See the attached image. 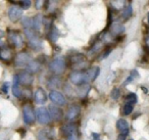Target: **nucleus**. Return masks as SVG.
Segmentation results:
<instances>
[{"instance_id": "nucleus-39", "label": "nucleus", "mask_w": 149, "mask_h": 140, "mask_svg": "<svg viewBox=\"0 0 149 140\" xmlns=\"http://www.w3.org/2000/svg\"><path fill=\"white\" fill-rule=\"evenodd\" d=\"M92 137L94 138V140H100V135L97 133H92Z\"/></svg>"}, {"instance_id": "nucleus-42", "label": "nucleus", "mask_w": 149, "mask_h": 140, "mask_svg": "<svg viewBox=\"0 0 149 140\" xmlns=\"http://www.w3.org/2000/svg\"><path fill=\"white\" fill-rule=\"evenodd\" d=\"M3 37H4V32L0 30V39H1V38H3Z\"/></svg>"}, {"instance_id": "nucleus-12", "label": "nucleus", "mask_w": 149, "mask_h": 140, "mask_svg": "<svg viewBox=\"0 0 149 140\" xmlns=\"http://www.w3.org/2000/svg\"><path fill=\"white\" fill-rule=\"evenodd\" d=\"M81 113V107L77 104H74L72 106L68 107V109L66 111V113H65V119L68 121H74L78 116L80 115Z\"/></svg>"}, {"instance_id": "nucleus-18", "label": "nucleus", "mask_w": 149, "mask_h": 140, "mask_svg": "<svg viewBox=\"0 0 149 140\" xmlns=\"http://www.w3.org/2000/svg\"><path fill=\"white\" fill-rule=\"evenodd\" d=\"M116 128L120 132V134L125 136H128L129 134V124L126 120L124 119H118L116 122Z\"/></svg>"}, {"instance_id": "nucleus-33", "label": "nucleus", "mask_w": 149, "mask_h": 140, "mask_svg": "<svg viewBox=\"0 0 149 140\" xmlns=\"http://www.w3.org/2000/svg\"><path fill=\"white\" fill-rule=\"evenodd\" d=\"M100 49H101V42H96V43L92 46V48H91V50H90L89 53L90 54L97 53V52H99Z\"/></svg>"}, {"instance_id": "nucleus-31", "label": "nucleus", "mask_w": 149, "mask_h": 140, "mask_svg": "<svg viewBox=\"0 0 149 140\" xmlns=\"http://www.w3.org/2000/svg\"><path fill=\"white\" fill-rule=\"evenodd\" d=\"M133 109H134V105L130 104V103H125L124 107H123V113L125 116H129L133 111Z\"/></svg>"}, {"instance_id": "nucleus-13", "label": "nucleus", "mask_w": 149, "mask_h": 140, "mask_svg": "<svg viewBox=\"0 0 149 140\" xmlns=\"http://www.w3.org/2000/svg\"><path fill=\"white\" fill-rule=\"evenodd\" d=\"M48 111H49L51 120H53V121H55V122L60 121V120L63 118V111L58 106L51 105V106H49V108H48Z\"/></svg>"}, {"instance_id": "nucleus-22", "label": "nucleus", "mask_w": 149, "mask_h": 140, "mask_svg": "<svg viewBox=\"0 0 149 140\" xmlns=\"http://www.w3.org/2000/svg\"><path fill=\"white\" fill-rule=\"evenodd\" d=\"M70 60L72 66H78V64H82V62L85 60V55L82 53H76V54H74Z\"/></svg>"}, {"instance_id": "nucleus-32", "label": "nucleus", "mask_w": 149, "mask_h": 140, "mask_svg": "<svg viewBox=\"0 0 149 140\" xmlns=\"http://www.w3.org/2000/svg\"><path fill=\"white\" fill-rule=\"evenodd\" d=\"M37 137L39 140H50V137L47 134V132H46V130H40V131L38 132Z\"/></svg>"}, {"instance_id": "nucleus-15", "label": "nucleus", "mask_w": 149, "mask_h": 140, "mask_svg": "<svg viewBox=\"0 0 149 140\" xmlns=\"http://www.w3.org/2000/svg\"><path fill=\"white\" fill-rule=\"evenodd\" d=\"M99 73H100V68H99V66H92V68H90L87 72H85V74H86V82H87V83L93 82V81L98 77Z\"/></svg>"}, {"instance_id": "nucleus-24", "label": "nucleus", "mask_w": 149, "mask_h": 140, "mask_svg": "<svg viewBox=\"0 0 149 140\" xmlns=\"http://www.w3.org/2000/svg\"><path fill=\"white\" fill-rule=\"evenodd\" d=\"M60 85H61V79L58 76H53L49 79V83H48V87L49 88H57V87H60Z\"/></svg>"}, {"instance_id": "nucleus-29", "label": "nucleus", "mask_w": 149, "mask_h": 140, "mask_svg": "<svg viewBox=\"0 0 149 140\" xmlns=\"http://www.w3.org/2000/svg\"><path fill=\"white\" fill-rule=\"evenodd\" d=\"M15 5H17V6H19L22 9H28L30 6H31V1H29V0H25V1H19V2H13Z\"/></svg>"}, {"instance_id": "nucleus-21", "label": "nucleus", "mask_w": 149, "mask_h": 140, "mask_svg": "<svg viewBox=\"0 0 149 140\" xmlns=\"http://www.w3.org/2000/svg\"><path fill=\"white\" fill-rule=\"evenodd\" d=\"M125 32V27L124 25L120 23H116V24H112L110 26V32L109 33L111 34L112 36H118V35H120Z\"/></svg>"}, {"instance_id": "nucleus-34", "label": "nucleus", "mask_w": 149, "mask_h": 140, "mask_svg": "<svg viewBox=\"0 0 149 140\" xmlns=\"http://www.w3.org/2000/svg\"><path fill=\"white\" fill-rule=\"evenodd\" d=\"M120 90H118V88H113L111 91V93H110V97H111L113 100H118V98H120Z\"/></svg>"}, {"instance_id": "nucleus-41", "label": "nucleus", "mask_w": 149, "mask_h": 140, "mask_svg": "<svg viewBox=\"0 0 149 140\" xmlns=\"http://www.w3.org/2000/svg\"><path fill=\"white\" fill-rule=\"evenodd\" d=\"M145 43H146V46L149 48V36L146 38V40H145Z\"/></svg>"}, {"instance_id": "nucleus-11", "label": "nucleus", "mask_w": 149, "mask_h": 140, "mask_svg": "<svg viewBox=\"0 0 149 140\" xmlns=\"http://www.w3.org/2000/svg\"><path fill=\"white\" fill-rule=\"evenodd\" d=\"M31 55L28 52L22 51L17 54L15 57V64L17 66H27V64L31 62Z\"/></svg>"}, {"instance_id": "nucleus-10", "label": "nucleus", "mask_w": 149, "mask_h": 140, "mask_svg": "<svg viewBox=\"0 0 149 140\" xmlns=\"http://www.w3.org/2000/svg\"><path fill=\"white\" fill-rule=\"evenodd\" d=\"M8 19L13 23H17V21L23 19V9L17 5H13L8 8Z\"/></svg>"}, {"instance_id": "nucleus-43", "label": "nucleus", "mask_w": 149, "mask_h": 140, "mask_svg": "<svg viewBox=\"0 0 149 140\" xmlns=\"http://www.w3.org/2000/svg\"><path fill=\"white\" fill-rule=\"evenodd\" d=\"M147 21H148V24H149V13H147Z\"/></svg>"}, {"instance_id": "nucleus-4", "label": "nucleus", "mask_w": 149, "mask_h": 140, "mask_svg": "<svg viewBox=\"0 0 149 140\" xmlns=\"http://www.w3.org/2000/svg\"><path fill=\"white\" fill-rule=\"evenodd\" d=\"M23 120L26 125H32L35 123L36 113L31 104H25L23 107Z\"/></svg>"}, {"instance_id": "nucleus-7", "label": "nucleus", "mask_w": 149, "mask_h": 140, "mask_svg": "<svg viewBox=\"0 0 149 140\" xmlns=\"http://www.w3.org/2000/svg\"><path fill=\"white\" fill-rule=\"evenodd\" d=\"M17 82H19V85H23V86L29 87L33 84L34 82V75L31 74L28 71H23V72H19V74L15 76Z\"/></svg>"}, {"instance_id": "nucleus-3", "label": "nucleus", "mask_w": 149, "mask_h": 140, "mask_svg": "<svg viewBox=\"0 0 149 140\" xmlns=\"http://www.w3.org/2000/svg\"><path fill=\"white\" fill-rule=\"evenodd\" d=\"M61 132L66 138V140H80L78 127L74 124L68 123L61 127Z\"/></svg>"}, {"instance_id": "nucleus-44", "label": "nucleus", "mask_w": 149, "mask_h": 140, "mask_svg": "<svg viewBox=\"0 0 149 140\" xmlns=\"http://www.w3.org/2000/svg\"><path fill=\"white\" fill-rule=\"evenodd\" d=\"M130 140H134V139H130Z\"/></svg>"}, {"instance_id": "nucleus-37", "label": "nucleus", "mask_w": 149, "mask_h": 140, "mask_svg": "<svg viewBox=\"0 0 149 140\" xmlns=\"http://www.w3.org/2000/svg\"><path fill=\"white\" fill-rule=\"evenodd\" d=\"M8 89H9V83L8 82L3 83V85L1 86V90H2V92L6 94V93L8 92Z\"/></svg>"}, {"instance_id": "nucleus-36", "label": "nucleus", "mask_w": 149, "mask_h": 140, "mask_svg": "<svg viewBox=\"0 0 149 140\" xmlns=\"http://www.w3.org/2000/svg\"><path fill=\"white\" fill-rule=\"evenodd\" d=\"M44 4H45V2H44V1H42V0H37V1H35V3H34V5H35V8L38 9V10H40V9L43 8Z\"/></svg>"}, {"instance_id": "nucleus-25", "label": "nucleus", "mask_w": 149, "mask_h": 140, "mask_svg": "<svg viewBox=\"0 0 149 140\" xmlns=\"http://www.w3.org/2000/svg\"><path fill=\"white\" fill-rule=\"evenodd\" d=\"M132 15H133V6L131 4L127 5V6L124 8V10H123V13H122L123 20H125V21H126V20L130 19V18L132 17Z\"/></svg>"}, {"instance_id": "nucleus-27", "label": "nucleus", "mask_w": 149, "mask_h": 140, "mask_svg": "<svg viewBox=\"0 0 149 140\" xmlns=\"http://www.w3.org/2000/svg\"><path fill=\"white\" fill-rule=\"evenodd\" d=\"M22 25L25 29H32L33 27V22H32V18L29 17H23L22 19Z\"/></svg>"}, {"instance_id": "nucleus-16", "label": "nucleus", "mask_w": 149, "mask_h": 140, "mask_svg": "<svg viewBox=\"0 0 149 140\" xmlns=\"http://www.w3.org/2000/svg\"><path fill=\"white\" fill-rule=\"evenodd\" d=\"M41 70V62L38 60H32L26 66V71L30 72L31 74H37Z\"/></svg>"}, {"instance_id": "nucleus-9", "label": "nucleus", "mask_w": 149, "mask_h": 140, "mask_svg": "<svg viewBox=\"0 0 149 140\" xmlns=\"http://www.w3.org/2000/svg\"><path fill=\"white\" fill-rule=\"evenodd\" d=\"M49 99L57 106H63L65 105L66 100L64 95L57 90H51L49 93Z\"/></svg>"}, {"instance_id": "nucleus-8", "label": "nucleus", "mask_w": 149, "mask_h": 140, "mask_svg": "<svg viewBox=\"0 0 149 140\" xmlns=\"http://www.w3.org/2000/svg\"><path fill=\"white\" fill-rule=\"evenodd\" d=\"M70 83L74 84V86H82L86 82V74L85 72H82V71H74L70 74Z\"/></svg>"}, {"instance_id": "nucleus-23", "label": "nucleus", "mask_w": 149, "mask_h": 140, "mask_svg": "<svg viewBox=\"0 0 149 140\" xmlns=\"http://www.w3.org/2000/svg\"><path fill=\"white\" fill-rule=\"evenodd\" d=\"M58 37H59V31L56 27L52 26L48 32V38L51 42H55L58 39Z\"/></svg>"}, {"instance_id": "nucleus-5", "label": "nucleus", "mask_w": 149, "mask_h": 140, "mask_svg": "<svg viewBox=\"0 0 149 140\" xmlns=\"http://www.w3.org/2000/svg\"><path fill=\"white\" fill-rule=\"evenodd\" d=\"M8 41L11 45L15 48H22L25 44V41H24L23 37H22L21 33L17 31H15V30H11V31L8 32Z\"/></svg>"}, {"instance_id": "nucleus-19", "label": "nucleus", "mask_w": 149, "mask_h": 140, "mask_svg": "<svg viewBox=\"0 0 149 140\" xmlns=\"http://www.w3.org/2000/svg\"><path fill=\"white\" fill-rule=\"evenodd\" d=\"M32 22H33V27H32V29L35 30L36 32L41 31L42 27L45 25L43 18H42V15H36V17L32 18Z\"/></svg>"}, {"instance_id": "nucleus-26", "label": "nucleus", "mask_w": 149, "mask_h": 140, "mask_svg": "<svg viewBox=\"0 0 149 140\" xmlns=\"http://www.w3.org/2000/svg\"><path fill=\"white\" fill-rule=\"evenodd\" d=\"M137 95L135 94V93H129L128 95L126 96V98H125V103H130V104H133L135 105L137 103Z\"/></svg>"}, {"instance_id": "nucleus-17", "label": "nucleus", "mask_w": 149, "mask_h": 140, "mask_svg": "<svg viewBox=\"0 0 149 140\" xmlns=\"http://www.w3.org/2000/svg\"><path fill=\"white\" fill-rule=\"evenodd\" d=\"M13 57V53L10 47L3 46V47L0 48V60H3V62H8V60H10Z\"/></svg>"}, {"instance_id": "nucleus-1", "label": "nucleus", "mask_w": 149, "mask_h": 140, "mask_svg": "<svg viewBox=\"0 0 149 140\" xmlns=\"http://www.w3.org/2000/svg\"><path fill=\"white\" fill-rule=\"evenodd\" d=\"M48 69H49L50 72L53 73L55 76L63 74L66 69L65 58L62 57V56H57V57H55L54 60H52L51 62H49Z\"/></svg>"}, {"instance_id": "nucleus-6", "label": "nucleus", "mask_w": 149, "mask_h": 140, "mask_svg": "<svg viewBox=\"0 0 149 140\" xmlns=\"http://www.w3.org/2000/svg\"><path fill=\"white\" fill-rule=\"evenodd\" d=\"M35 113H36V119H37L39 124H41V125H47V124L50 123L51 118H50L48 108H46L45 106L38 107Z\"/></svg>"}, {"instance_id": "nucleus-14", "label": "nucleus", "mask_w": 149, "mask_h": 140, "mask_svg": "<svg viewBox=\"0 0 149 140\" xmlns=\"http://www.w3.org/2000/svg\"><path fill=\"white\" fill-rule=\"evenodd\" d=\"M47 94L43 88H37L34 93V100L38 104H44L47 101Z\"/></svg>"}, {"instance_id": "nucleus-2", "label": "nucleus", "mask_w": 149, "mask_h": 140, "mask_svg": "<svg viewBox=\"0 0 149 140\" xmlns=\"http://www.w3.org/2000/svg\"><path fill=\"white\" fill-rule=\"evenodd\" d=\"M25 35L32 49L40 50L42 47V40L38 33L33 29H25Z\"/></svg>"}, {"instance_id": "nucleus-20", "label": "nucleus", "mask_w": 149, "mask_h": 140, "mask_svg": "<svg viewBox=\"0 0 149 140\" xmlns=\"http://www.w3.org/2000/svg\"><path fill=\"white\" fill-rule=\"evenodd\" d=\"M11 92H13V96L17 97V98H22L23 97V90L21 88V85L19 84L17 78L15 77L13 83V87H11Z\"/></svg>"}, {"instance_id": "nucleus-28", "label": "nucleus", "mask_w": 149, "mask_h": 140, "mask_svg": "<svg viewBox=\"0 0 149 140\" xmlns=\"http://www.w3.org/2000/svg\"><path fill=\"white\" fill-rule=\"evenodd\" d=\"M111 4V6H113L114 9H116V10H120V9H124L125 7V1H123V0H118V1H113V2L110 3Z\"/></svg>"}, {"instance_id": "nucleus-30", "label": "nucleus", "mask_w": 149, "mask_h": 140, "mask_svg": "<svg viewBox=\"0 0 149 140\" xmlns=\"http://www.w3.org/2000/svg\"><path fill=\"white\" fill-rule=\"evenodd\" d=\"M137 77H138V72H137L136 70L132 71V72H131V74H130V76H129L128 78H127V80L125 81L124 85H125V86L129 85L131 82H132V81H134V79H135V78H137Z\"/></svg>"}, {"instance_id": "nucleus-38", "label": "nucleus", "mask_w": 149, "mask_h": 140, "mask_svg": "<svg viewBox=\"0 0 149 140\" xmlns=\"http://www.w3.org/2000/svg\"><path fill=\"white\" fill-rule=\"evenodd\" d=\"M111 50H112L111 48H108V50L106 49L105 51H104V53H103V54H102V55H101V60H103V58L107 57V56L109 55V53H110V52H111Z\"/></svg>"}, {"instance_id": "nucleus-40", "label": "nucleus", "mask_w": 149, "mask_h": 140, "mask_svg": "<svg viewBox=\"0 0 149 140\" xmlns=\"http://www.w3.org/2000/svg\"><path fill=\"white\" fill-rule=\"evenodd\" d=\"M126 137L127 136L123 135V134H120V135L118 136V140H126Z\"/></svg>"}, {"instance_id": "nucleus-35", "label": "nucleus", "mask_w": 149, "mask_h": 140, "mask_svg": "<svg viewBox=\"0 0 149 140\" xmlns=\"http://www.w3.org/2000/svg\"><path fill=\"white\" fill-rule=\"evenodd\" d=\"M112 40H113V36L111 35V34L109 33V32H107V33H105L103 35V41L104 42H111Z\"/></svg>"}]
</instances>
